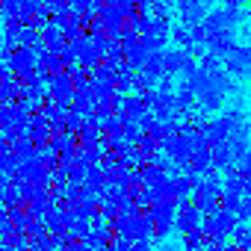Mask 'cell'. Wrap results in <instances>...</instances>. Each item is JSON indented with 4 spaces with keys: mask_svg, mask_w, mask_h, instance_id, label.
<instances>
[{
    "mask_svg": "<svg viewBox=\"0 0 251 251\" xmlns=\"http://www.w3.org/2000/svg\"><path fill=\"white\" fill-rule=\"evenodd\" d=\"M115 251H130V245H127V242H124V239H121V242H118V248H115Z\"/></svg>",
    "mask_w": 251,
    "mask_h": 251,
    "instance_id": "cell-1",
    "label": "cell"
},
{
    "mask_svg": "<svg viewBox=\"0 0 251 251\" xmlns=\"http://www.w3.org/2000/svg\"><path fill=\"white\" fill-rule=\"evenodd\" d=\"M0 189H3V175H0Z\"/></svg>",
    "mask_w": 251,
    "mask_h": 251,
    "instance_id": "cell-3",
    "label": "cell"
},
{
    "mask_svg": "<svg viewBox=\"0 0 251 251\" xmlns=\"http://www.w3.org/2000/svg\"><path fill=\"white\" fill-rule=\"evenodd\" d=\"M136 251H148V245H145V242H139V245H136Z\"/></svg>",
    "mask_w": 251,
    "mask_h": 251,
    "instance_id": "cell-2",
    "label": "cell"
}]
</instances>
